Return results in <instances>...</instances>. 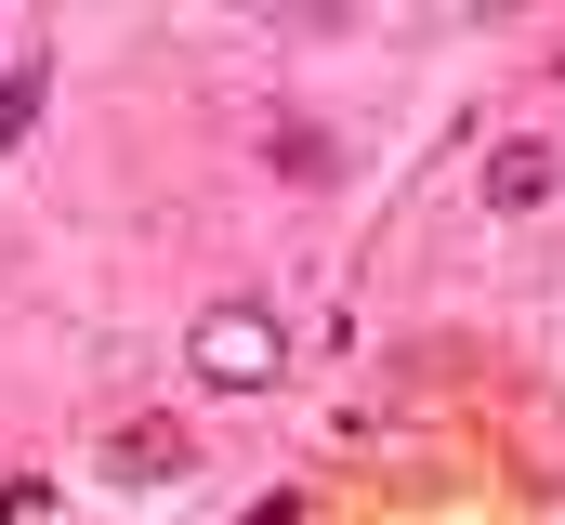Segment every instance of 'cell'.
<instances>
[{"mask_svg": "<svg viewBox=\"0 0 565 525\" xmlns=\"http://www.w3.org/2000/svg\"><path fill=\"white\" fill-rule=\"evenodd\" d=\"M277 171H289V184H329V171H342V144H329L316 119H289V131H277Z\"/></svg>", "mask_w": 565, "mask_h": 525, "instance_id": "obj_4", "label": "cell"}, {"mask_svg": "<svg viewBox=\"0 0 565 525\" xmlns=\"http://www.w3.org/2000/svg\"><path fill=\"white\" fill-rule=\"evenodd\" d=\"M106 473H119V486H171V473H184V420H132V433H106Z\"/></svg>", "mask_w": 565, "mask_h": 525, "instance_id": "obj_2", "label": "cell"}, {"mask_svg": "<svg viewBox=\"0 0 565 525\" xmlns=\"http://www.w3.org/2000/svg\"><path fill=\"white\" fill-rule=\"evenodd\" d=\"M184 368H198L211 394H264V382L289 368L277 302H237V289H224V302H198V329H184Z\"/></svg>", "mask_w": 565, "mask_h": 525, "instance_id": "obj_1", "label": "cell"}, {"mask_svg": "<svg viewBox=\"0 0 565 525\" xmlns=\"http://www.w3.org/2000/svg\"><path fill=\"white\" fill-rule=\"evenodd\" d=\"M26 131H40V53H26V66H13V79H0V158H13V144H26Z\"/></svg>", "mask_w": 565, "mask_h": 525, "instance_id": "obj_5", "label": "cell"}, {"mask_svg": "<svg viewBox=\"0 0 565 525\" xmlns=\"http://www.w3.org/2000/svg\"><path fill=\"white\" fill-rule=\"evenodd\" d=\"M487 197H500V211H540V197H553V144H540V131H513V144L487 158Z\"/></svg>", "mask_w": 565, "mask_h": 525, "instance_id": "obj_3", "label": "cell"}]
</instances>
